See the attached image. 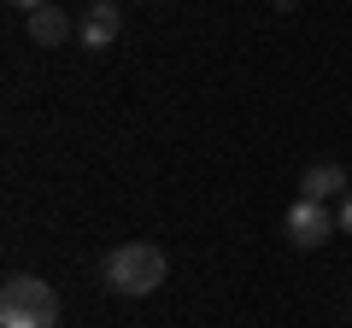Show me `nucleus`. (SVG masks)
<instances>
[{"mask_svg":"<svg viewBox=\"0 0 352 328\" xmlns=\"http://www.w3.org/2000/svg\"><path fill=\"white\" fill-rule=\"evenodd\" d=\"M294 6H300V0H276V12H294Z\"/></svg>","mask_w":352,"mask_h":328,"instance_id":"1a4fd4ad","label":"nucleus"},{"mask_svg":"<svg viewBox=\"0 0 352 328\" xmlns=\"http://www.w3.org/2000/svg\"><path fill=\"white\" fill-rule=\"evenodd\" d=\"M159 281H164V253L153 240H124L106 253V288L118 299H147Z\"/></svg>","mask_w":352,"mask_h":328,"instance_id":"f03ea898","label":"nucleus"},{"mask_svg":"<svg viewBox=\"0 0 352 328\" xmlns=\"http://www.w3.org/2000/svg\"><path fill=\"white\" fill-rule=\"evenodd\" d=\"M0 328H59V293H53V281L30 276V270L6 276L0 281Z\"/></svg>","mask_w":352,"mask_h":328,"instance_id":"f257e3e1","label":"nucleus"},{"mask_svg":"<svg viewBox=\"0 0 352 328\" xmlns=\"http://www.w3.org/2000/svg\"><path fill=\"white\" fill-rule=\"evenodd\" d=\"M335 223H340V229H346V235H352V188L340 194V217H335Z\"/></svg>","mask_w":352,"mask_h":328,"instance_id":"0eeeda50","label":"nucleus"},{"mask_svg":"<svg viewBox=\"0 0 352 328\" xmlns=\"http://www.w3.org/2000/svg\"><path fill=\"white\" fill-rule=\"evenodd\" d=\"M118 30H124V12H118V0H94L82 12V24H76V36H82L88 53H106L118 41Z\"/></svg>","mask_w":352,"mask_h":328,"instance_id":"20e7f679","label":"nucleus"},{"mask_svg":"<svg viewBox=\"0 0 352 328\" xmlns=\"http://www.w3.org/2000/svg\"><path fill=\"white\" fill-rule=\"evenodd\" d=\"M282 229H288V240L294 246H300V253H311V246H323L329 240V229H335V217L323 211V200H294L288 205V217H282Z\"/></svg>","mask_w":352,"mask_h":328,"instance_id":"7ed1b4c3","label":"nucleus"},{"mask_svg":"<svg viewBox=\"0 0 352 328\" xmlns=\"http://www.w3.org/2000/svg\"><path fill=\"white\" fill-rule=\"evenodd\" d=\"M12 6H18V12L30 18V12H41V6H47V0H12Z\"/></svg>","mask_w":352,"mask_h":328,"instance_id":"6e6552de","label":"nucleus"},{"mask_svg":"<svg viewBox=\"0 0 352 328\" xmlns=\"http://www.w3.org/2000/svg\"><path fill=\"white\" fill-rule=\"evenodd\" d=\"M76 36V24H71V12H65V6H41V12H30V41H36V47H65V41Z\"/></svg>","mask_w":352,"mask_h":328,"instance_id":"39448f33","label":"nucleus"},{"mask_svg":"<svg viewBox=\"0 0 352 328\" xmlns=\"http://www.w3.org/2000/svg\"><path fill=\"white\" fill-rule=\"evenodd\" d=\"M352 182H346V164H335V159H323V164H305V176H300V194L305 200H335V194H346Z\"/></svg>","mask_w":352,"mask_h":328,"instance_id":"423d86ee","label":"nucleus"}]
</instances>
